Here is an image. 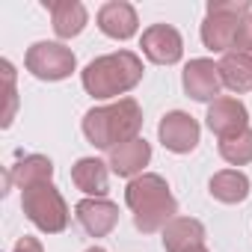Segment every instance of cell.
<instances>
[{"label": "cell", "instance_id": "obj_2", "mask_svg": "<svg viewBox=\"0 0 252 252\" xmlns=\"http://www.w3.org/2000/svg\"><path fill=\"white\" fill-rule=\"evenodd\" d=\"M125 202L134 211V225L146 234L166 228L178 211V202L169 193V184L155 172H143L131 178L128 190H125Z\"/></svg>", "mask_w": 252, "mask_h": 252}, {"label": "cell", "instance_id": "obj_8", "mask_svg": "<svg viewBox=\"0 0 252 252\" xmlns=\"http://www.w3.org/2000/svg\"><path fill=\"white\" fill-rule=\"evenodd\" d=\"M205 119H208V128L222 143V140H231V137H237V134L246 131L249 113H246V107L237 98H217V101H211Z\"/></svg>", "mask_w": 252, "mask_h": 252}, {"label": "cell", "instance_id": "obj_9", "mask_svg": "<svg viewBox=\"0 0 252 252\" xmlns=\"http://www.w3.org/2000/svg\"><path fill=\"white\" fill-rule=\"evenodd\" d=\"M143 54L158 63V65H172L181 60L184 54V45H181V33L169 24H152L146 33H143V42H140Z\"/></svg>", "mask_w": 252, "mask_h": 252}, {"label": "cell", "instance_id": "obj_18", "mask_svg": "<svg viewBox=\"0 0 252 252\" xmlns=\"http://www.w3.org/2000/svg\"><path fill=\"white\" fill-rule=\"evenodd\" d=\"M208 190H211V196H214L217 202L237 205V202H243V199L249 196V178H246L243 172H237V169H222V172H217V175L211 178Z\"/></svg>", "mask_w": 252, "mask_h": 252}, {"label": "cell", "instance_id": "obj_19", "mask_svg": "<svg viewBox=\"0 0 252 252\" xmlns=\"http://www.w3.org/2000/svg\"><path fill=\"white\" fill-rule=\"evenodd\" d=\"M220 77L231 92H249L252 89V57L249 54H225L220 63Z\"/></svg>", "mask_w": 252, "mask_h": 252}, {"label": "cell", "instance_id": "obj_16", "mask_svg": "<svg viewBox=\"0 0 252 252\" xmlns=\"http://www.w3.org/2000/svg\"><path fill=\"white\" fill-rule=\"evenodd\" d=\"M45 6L51 9L54 33L60 39H71L86 27V9L77 0H45Z\"/></svg>", "mask_w": 252, "mask_h": 252}, {"label": "cell", "instance_id": "obj_3", "mask_svg": "<svg viewBox=\"0 0 252 252\" xmlns=\"http://www.w3.org/2000/svg\"><path fill=\"white\" fill-rule=\"evenodd\" d=\"M143 80V63L131 51H119L92 60L83 68V89L95 98H116Z\"/></svg>", "mask_w": 252, "mask_h": 252}, {"label": "cell", "instance_id": "obj_23", "mask_svg": "<svg viewBox=\"0 0 252 252\" xmlns=\"http://www.w3.org/2000/svg\"><path fill=\"white\" fill-rule=\"evenodd\" d=\"M15 252H42V243L36 240V237H21L18 243H15Z\"/></svg>", "mask_w": 252, "mask_h": 252}, {"label": "cell", "instance_id": "obj_21", "mask_svg": "<svg viewBox=\"0 0 252 252\" xmlns=\"http://www.w3.org/2000/svg\"><path fill=\"white\" fill-rule=\"evenodd\" d=\"M0 71H3V92H6V113H3V128L12 125V116H15V107H18V92H15V68L9 60L0 63Z\"/></svg>", "mask_w": 252, "mask_h": 252}, {"label": "cell", "instance_id": "obj_13", "mask_svg": "<svg viewBox=\"0 0 252 252\" xmlns=\"http://www.w3.org/2000/svg\"><path fill=\"white\" fill-rule=\"evenodd\" d=\"M107 160H110V169L122 178H137L143 175V166L152 160V146L146 140H131V143H122L116 149L107 152Z\"/></svg>", "mask_w": 252, "mask_h": 252}, {"label": "cell", "instance_id": "obj_14", "mask_svg": "<svg viewBox=\"0 0 252 252\" xmlns=\"http://www.w3.org/2000/svg\"><path fill=\"white\" fill-rule=\"evenodd\" d=\"M137 9L125 0H110L98 9V27L110 39H131L137 33Z\"/></svg>", "mask_w": 252, "mask_h": 252}, {"label": "cell", "instance_id": "obj_17", "mask_svg": "<svg viewBox=\"0 0 252 252\" xmlns=\"http://www.w3.org/2000/svg\"><path fill=\"white\" fill-rule=\"evenodd\" d=\"M51 175H54L51 158H45V155H27V158H21V160L12 166V172L6 175V187L15 181L21 190H27V187H36V184L51 181Z\"/></svg>", "mask_w": 252, "mask_h": 252}, {"label": "cell", "instance_id": "obj_1", "mask_svg": "<svg viewBox=\"0 0 252 252\" xmlns=\"http://www.w3.org/2000/svg\"><path fill=\"white\" fill-rule=\"evenodd\" d=\"M143 128V110L134 98H119L107 107H92L83 116V134L95 149H116L137 140Z\"/></svg>", "mask_w": 252, "mask_h": 252}, {"label": "cell", "instance_id": "obj_6", "mask_svg": "<svg viewBox=\"0 0 252 252\" xmlns=\"http://www.w3.org/2000/svg\"><path fill=\"white\" fill-rule=\"evenodd\" d=\"M27 71L39 80H63L74 71L77 60L71 54V48L60 45V42H36L27 51Z\"/></svg>", "mask_w": 252, "mask_h": 252}, {"label": "cell", "instance_id": "obj_24", "mask_svg": "<svg viewBox=\"0 0 252 252\" xmlns=\"http://www.w3.org/2000/svg\"><path fill=\"white\" fill-rule=\"evenodd\" d=\"M86 252H104V249H98V246H92V249H86Z\"/></svg>", "mask_w": 252, "mask_h": 252}, {"label": "cell", "instance_id": "obj_11", "mask_svg": "<svg viewBox=\"0 0 252 252\" xmlns=\"http://www.w3.org/2000/svg\"><path fill=\"white\" fill-rule=\"evenodd\" d=\"M74 217L80 222V228L92 237H104L116 228L119 222V208L107 199H83L74 205Z\"/></svg>", "mask_w": 252, "mask_h": 252}, {"label": "cell", "instance_id": "obj_12", "mask_svg": "<svg viewBox=\"0 0 252 252\" xmlns=\"http://www.w3.org/2000/svg\"><path fill=\"white\" fill-rule=\"evenodd\" d=\"M166 252H208L205 249V225L193 217H175L163 228Z\"/></svg>", "mask_w": 252, "mask_h": 252}, {"label": "cell", "instance_id": "obj_15", "mask_svg": "<svg viewBox=\"0 0 252 252\" xmlns=\"http://www.w3.org/2000/svg\"><path fill=\"white\" fill-rule=\"evenodd\" d=\"M71 181L77 184V190H83L89 199H104L110 190V178H107V166L95 158H80L71 169Z\"/></svg>", "mask_w": 252, "mask_h": 252}, {"label": "cell", "instance_id": "obj_4", "mask_svg": "<svg viewBox=\"0 0 252 252\" xmlns=\"http://www.w3.org/2000/svg\"><path fill=\"white\" fill-rule=\"evenodd\" d=\"M249 12H252L249 0H211L208 15L202 21V42H205V48H211L214 54H222V51L234 48L237 24Z\"/></svg>", "mask_w": 252, "mask_h": 252}, {"label": "cell", "instance_id": "obj_7", "mask_svg": "<svg viewBox=\"0 0 252 252\" xmlns=\"http://www.w3.org/2000/svg\"><path fill=\"white\" fill-rule=\"evenodd\" d=\"M158 134H160V143L175 152V155H187L199 146V122L190 116V113H181V110H172L160 119L158 125Z\"/></svg>", "mask_w": 252, "mask_h": 252}, {"label": "cell", "instance_id": "obj_5", "mask_svg": "<svg viewBox=\"0 0 252 252\" xmlns=\"http://www.w3.org/2000/svg\"><path fill=\"white\" fill-rule=\"evenodd\" d=\"M21 208L27 214V220L48 231V234H60L65 225H68V208H65V199L60 196V190L45 181V184H36V187H27L24 196H21Z\"/></svg>", "mask_w": 252, "mask_h": 252}, {"label": "cell", "instance_id": "obj_10", "mask_svg": "<svg viewBox=\"0 0 252 252\" xmlns=\"http://www.w3.org/2000/svg\"><path fill=\"white\" fill-rule=\"evenodd\" d=\"M184 92L193 101H217L222 77H220V65H214V60H190L184 65Z\"/></svg>", "mask_w": 252, "mask_h": 252}, {"label": "cell", "instance_id": "obj_22", "mask_svg": "<svg viewBox=\"0 0 252 252\" xmlns=\"http://www.w3.org/2000/svg\"><path fill=\"white\" fill-rule=\"evenodd\" d=\"M234 48L237 54H249L252 57V12L237 24V33H234Z\"/></svg>", "mask_w": 252, "mask_h": 252}, {"label": "cell", "instance_id": "obj_20", "mask_svg": "<svg viewBox=\"0 0 252 252\" xmlns=\"http://www.w3.org/2000/svg\"><path fill=\"white\" fill-rule=\"evenodd\" d=\"M220 155H222V160L231 163V166L249 163V160H252V131L246 128L243 134H237V137H231V140H222V143H220Z\"/></svg>", "mask_w": 252, "mask_h": 252}]
</instances>
